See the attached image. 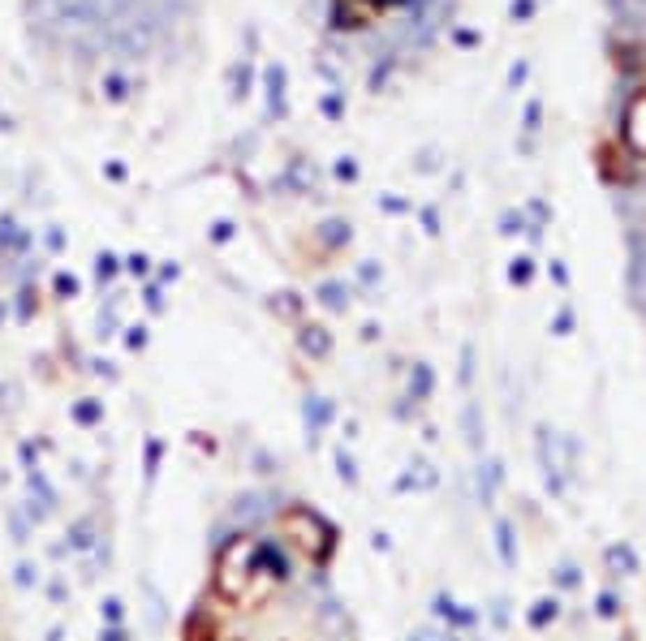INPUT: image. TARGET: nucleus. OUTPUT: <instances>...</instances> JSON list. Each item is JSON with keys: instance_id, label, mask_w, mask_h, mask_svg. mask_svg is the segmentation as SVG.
Here are the masks:
<instances>
[{"instance_id": "obj_1", "label": "nucleus", "mask_w": 646, "mask_h": 641, "mask_svg": "<svg viewBox=\"0 0 646 641\" xmlns=\"http://www.w3.org/2000/svg\"><path fill=\"white\" fill-rule=\"evenodd\" d=\"M323 31L362 56H396L427 39L453 0H310Z\"/></svg>"}]
</instances>
